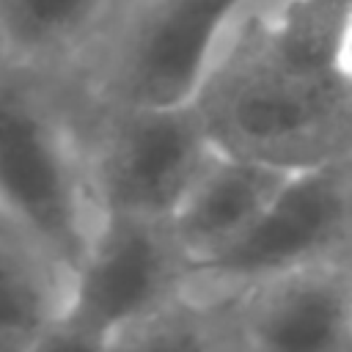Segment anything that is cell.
I'll list each match as a JSON object with an SVG mask.
<instances>
[{
    "label": "cell",
    "instance_id": "obj_1",
    "mask_svg": "<svg viewBox=\"0 0 352 352\" xmlns=\"http://www.w3.org/2000/svg\"><path fill=\"white\" fill-rule=\"evenodd\" d=\"M352 0H250L220 36L192 104L214 148L280 170L352 157L341 44Z\"/></svg>",
    "mask_w": 352,
    "mask_h": 352
},
{
    "label": "cell",
    "instance_id": "obj_2",
    "mask_svg": "<svg viewBox=\"0 0 352 352\" xmlns=\"http://www.w3.org/2000/svg\"><path fill=\"white\" fill-rule=\"evenodd\" d=\"M0 217L69 272L96 226L74 99L58 74L16 66L0 82Z\"/></svg>",
    "mask_w": 352,
    "mask_h": 352
},
{
    "label": "cell",
    "instance_id": "obj_3",
    "mask_svg": "<svg viewBox=\"0 0 352 352\" xmlns=\"http://www.w3.org/2000/svg\"><path fill=\"white\" fill-rule=\"evenodd\" d=\"M250 0H116L82 58L60 74L80 107L192 99L228 22Z\"/></svg>",
    "mask_w": 352,
    "mask_h": 352
},
{
    "label": "cell",
    "instance_id": "obj_4",
    "mask_svg": "<svg viewBox=\"0 0 352 352\" xmlns=\"http://www.w3.org/2000/svg\"><path fill=\"white\" fill-rule=\"evenodd\" d=\"M190 267L170 217L99 214L44 349H113L132 324L190 286Z\"/></svg>",
    "mask_w": 352,
    "mask_h": 352
},
{
    "label": "cell",
    "instance_id": "obj_5",
    "mask_svg": "<svg viewBox=\"0 0 352 352\" xmlns=\"http://www.w3.org/2000/svg\"><path fill=\"white\" fill-rule=\"evenodd\" d=\"M77 107L96 214L170 217L214 151L192 99Z\"/></svg>",
    "mask_w": 352,
    "mask_h": 352
},
{
    "label": "cell",
    "instance_id": "obj_6",
    "mask_svg": "<svg viewBox=\"0 0 352 352\" xmlns=\"http://www.w3.org/2000/svg\"><path fill=\"white\" fill-rule=\"evenodd\" d=\"M352 256V157L292 170L261 217L220 256L190 267V289L231 294L267 275Z\"/></svg>",
    "mask_w": 352,
    "mask_h": 352
},
{
    "label": "cell",
    "instance_id": "obj_7",
    "mask_svg": "<svg viewBox=\"0 0 352 352\" xmlns=\"http://www.w3.org/2000/svg\"><path fill=\"white\" fill-rule=\"evenodd\" d=\"M242 349L352 352V261L330 258L253 280L231 294Z\"/></svg>",
    "mask_w": 352,
    "mask_h": 352
},
{
    "label": "cell",
    "instance_id": "obj_8",
    "mask_svg": "<svg viewBox=\"0 0 352 352\" xmlns=\"http://www.w3.org/2000/svg\"><path fill=\"white\" fill-rule=\"evenodd\" d=\"M289 173L214 148L170 214L192 267L228 250L261 217Z\"/></svg>",
    "mask_w": 352,
    "mask_h": 352
},
{
    "label": "cell",
    "instance_id": "obj_9",
    "mask_svg": "<svg viewBox=\"0 0 352 352\" xmlns=\"http://www.w3.org/2000/svg\"><path fill=\"white\" fill-rule=\"evenodd\" d=\"M66 292L69 270L41 242L0 217V352L44 349Z\"/></svg>",
    "mask_w": 352,
    "mask_h": 352
},
{
    "label": "cell",
    "instance_id": "obj_10",
    "mask_svg": "<svg viewBox=\"0 0 352 352\" xmlns=\"http://www.w3.org/2000/svg\"><path fill=\"white\" fill-rule=\"evenodd\" d=\"M116 0H0V38L11 60L66 74L102 30Z\"/></svg>",
    "mask_w": 352,
    "mask_h": 352
},
{
    "label": "cell",
    "instance_id": "obj_11",
    "mask_svg": "<svg viewBox=\"0 0 352 352\" xmlns=\"http://www.w3.org/2000/svg\"><path fill=\"white\" fill-rule=\"evenodd\" d=\"M113 349H242L226 294H201L190 286L132 324Z\"/></svg>",
    "mask_w": 352,
    "mask_h": 352
},
{
    "label": "cell",
    "instance_id": "obj_12",
    "mask_svg": "<svg viewBox=\"0 0 352 352\" xmlns=\"http://www.w3.org/2000/svg\"><path fill=\"white\" fill-rule=\"evenodd\" d=\"M341 69H344V77L352 85V8H349V16H346V30H344V44H341Z\"/></svg>",
    "mask_w": 352,
    "mask_h": 352
},
{
    "label": "cell",
    "instance_id": "obj_13",
    "mask_svg": "<svg viewBox=\"0 0 352 352\" xmlns=\"http://www.w3.org/2000/svg\"><path fill=\"white\" fill-rule=\"evenodd\" d=\"M16 69V63L11 60V55H8V50H6V44H3V38H0V82L11 74Z\"/></svg>",
    "mask_w": 352,
    "mask_h": 352
},
{
    "label": "cell",
    "instance_id": "obj_14",
    "mask_svg": "<svg viewBox=\"0 0 352 352\" xmlns=\"http://www.w3.org/2000/svg\"><path fill=\"white\" fill-rule=\"evenodd\" d=\"M349 261H352V256H349Z\"/></svg>",
    "mask_w": 352,
    "mask_h": 352
}]
</instances>
